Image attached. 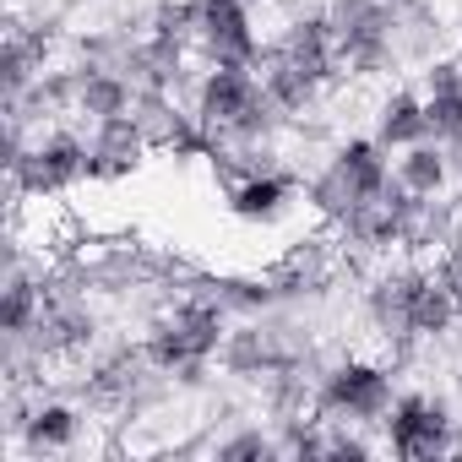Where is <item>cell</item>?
I'll use <instances>...</instances> for the list:
<instances>
[{
    "label": "cell",
    "instance_id": "1",
    "mask_svg": "<svg viewBox=\"0 0 462 462\" xmlns=\"http://www.w3.org/2000/svg\"><path fill=\"white\" fill-rule=\"evenodd\" d=\"M392 435H397L402 451H424V446L440 440V419H435L430 408H402V419L392 424Z\"/></svg>",
    "mask_w": 462,
    "mask_h": 462
}]
</instances>
